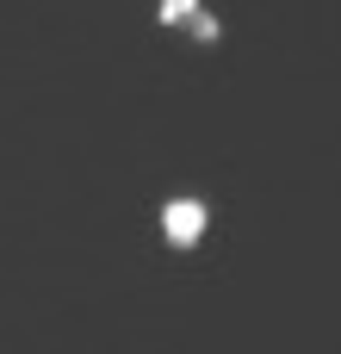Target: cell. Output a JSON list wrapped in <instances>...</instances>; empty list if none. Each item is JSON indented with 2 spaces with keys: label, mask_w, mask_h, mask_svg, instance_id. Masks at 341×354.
<instances>
[{
  "label": "cell",
  "mask_w": 341,
  "mask_h": 354,
  "mask_svg": "<svg viewBox=\"0 0 341 354\" xmlns=\"http://www.w3.org/2000/svg\"><path fill=\"white\" fill-rule=\"evenodd\" d=\"M199 12V0H162V19L168 25H180V19H193Z\"/></svg>",
  "instance_id": "cell-2"
},
{
  "label": "cell",
  "mask_w": 341,
  "mask_h": 354,
  "mask_svg": "<svg viewBox=\"0 0 341 354\" xmlns=\"http://www.w3.org/2000/svg\"><path fill=\"white\" fill-rule=\"evenodd\" d=\"M162 230H168V243H174V249L199 243V236H205V205H199V199H174V205L162 212Z\"/></svg>",
  "instance_id": "cell-1"
}]
</instances>
